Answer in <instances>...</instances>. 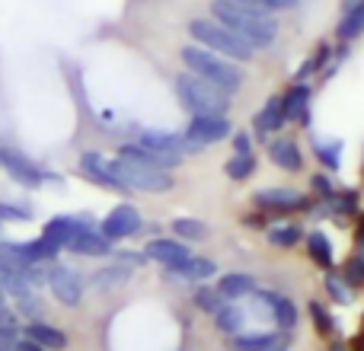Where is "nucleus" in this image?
<instances>
[{
    "instance_id": "nucleus-38",
    "label": "nucleus",
    "mask_w": 364,
    "mask_h": 351,
    "mask_svg": "<svg viewBox=\"0 0 364 351\" xmlns=\"http://www.w3.org/2000/svg\"><path fill=\"white\" fill-rule=\"evenodd\" d=\"M128 275H132V269H128V265H112V269L96 271L93 284H100V288H109V284H115V281H125Z\"/></svg>"
},
{
    "instance_id": "nucleus-15",
    "label": "nucleus",
    "mask_w": 364,
    "mask_h": 351,
    "mask_svg": "<svg viewBox=\"0 0 364 351\" xmlns=\"http://www.w3.org/2000/svg\"><path fill=\"white\" fill-rule=\"evenodd\" d=\"M256 303H259V307H269L272 320H275L278 329H284V333H291V329L297 326V307H294V301H291V297L278 294V291H259Z\"/></svg>"
},
{
    "instance_id": "nucleus-10",
    "label": "nucleus",
    "mask_w": 364,
    "mask_h": 351,
    "mask_svg": "<svg viewBox=\"0 0 364 351\" xmlns=\"http://www.w3.org/2000/svg\"><path fill=\"white\" fill-rule=\"evenodd\" d=\"M230 138V119L227 115H192L186 125V141L192 151H205L208 144Z\"/></svg>"
},
{
    "instance_id": "nucleus-12",
    "label": "nucleus",
    "mask_w": 364,
    "mask_h": 351,
    "mask_svg": "<svg viewBox=\"0 0 364 351\" xmlns=\"http://www.w3.org/2000/svg\"><path fill=\"white\" fill-rule=\"evenodd\" d=\"M80 173H83V179H90L93 185H100V188L128 192V188L122 185V179L115 176V170H112V160L102 157L100 151H87V153H83V157H80Z\"/></svg>"
},
{
    "instance_id": "nucleus-47",
    "label": "nucleus",
    "mask_w": 364,
    "mask_h": 351,
    "mask_svg": "<svg viewBox=\"0 0 364 351\" xmlns=\"http://www.w3.org/2000/svg\"><path fill=\"white\" fill-rule=\"evenodd\" d=\"M355 243H358V249H364V217H361L358 230H355Z\"/></svg>"
},
{
    "instance_id": "nucleus-43",
    "label": "nucleus",
    "mask_w": 364,
    "mask_h": 351,
    "mask_svg": "<svg viewBox=\"0 0 364 351\" xmlns=\"http://www.w3.org/2000/svg\"><path fill=\"white\" fill-rule=\"evenodd\" d=\"M246 224H250V227H259V230H265V227H269V214H265V211H256V214H246Z\"/></svg>"
},
{
    "instance_id": "nucleus-17",
    "label": "nucleus",
    "mask_w": 364,
    "mask_h": 351,
    "mask_svg": "<svg viewBox=\"0 0 364 351\" xmlns=\"http://www.w3.org/2000/svg\"><path fill=\"white\" fill-rule=\"evenodd\" d=\"M310 87L307 83H291L282 96V106H284V119L297 122V125H310Z\"/></svg>"
},
{
    "instance_id": "nucleus-33",
    "label": "nucleus",
    "mask_w": 364,
    "mask_h": 351,
    "mask_svg": "<svg viewBox=\"0 0 364 351\" xmlns=\"http://www.w3.org/2000/svg\"><path fill=\"white\" fill-rule=\"evenodd\" d=\"M16 313L23 316L26 323H32V320H45V301L38 297V291H32L29 297L16 301Z\"/></svg>"
},
{
    "instance_id": "nucleus-32",
    "label": "nucleus",
    "mask_w": 364,
    "mask_h": 351,
    "mask_svg": "<svg viewBox=\"0 0 364 351\" xmlns=\"http://www.w3.org/2000/svg\"><path fill=\"white\" fill-rule=\"evenodd\" d=\"M310 320H314V329L323 335V339H329V335H333L336 320H333V313H329V310H326V303H320V301H310Z\"/></svg>"
},
{
    "instance_id": "nucleus-50",
    "label": "nucleus",
    "mask_w": 364,
    "mask_h": 351,
    "mask_svg": "<svg viewBox=\"0 0 364 351\" xmlns=\"http://www.w3.org/2000/svg\"><path fill=\"white\" fill-rule=\"evenodd\" d=\"M272 351H288V348H282V345H278V348H272Z\"/></svg>"
},
{
    "instance_id": "nucleus-19",
    "label": "nucleus",
    "mask_w": 364,
    "mask_h": 351,
    "mask_svg": "<svg viewBox=\"0 0 364 351\" xmlns=\"http://www.w3.org/2000/svg\"><path fill=\"white\" fill-rule=\"evenodd\" d=\"M218 294L224 297L227 303H237L240 297H250L256 294V278L250 275V271H227V275L218 278Z\"/></svg>"
},
{
    "instance_id": "nucleus-31",
    "label": "nucleus",
    "mask_w": 364,
    "mask_h": 351,
    "mask_svg": "<svg viewBox=\"0 0 364 351\" xmlns=\"http://www.w3.org/2000/svg\"><path fill=\"white\" fill-rule=\"evenodd\" d=\"M192 303H195V307H198L201 310V313H208V316H214V313H218V310L220 307H224V297H220L218 294V288H211V284H201V288L198 291H195V297H192Z\"/></svg>"
},
{
    "instance_id": "nucleus-35",
    "label": "nucleus",
    "mask_w": 364,
    "mask_h": 351,
    "mask_svg": "<svg viewBox=\"0 0 364 351\" xmlns=\"http://www.w3.org/2000/svg\"><path fill=\"white\" fill-rule=\"evenodd\" d=\"M326 291H329V297H333L336 303H348V301H352V291H348L342 271H333V269L326 271Z\"/></svg>"
},
{
    "instance_id": "nucleus-4",
    "label": "nucleus",
    "mask_w": 364,
    "mask_h": 351,
    "mask_svg": "<svg viewBox=\"0 0 364 351\" xmlns=\"http://www.w3.org/2000/svg\"><path fill=\"white\" fill-rule=\"evenodd\" d=\"M173 87H176L179 102L192 115H227V109H230V93L218 90L214 83L201 80V77L188 74V70L176 77Z\"/></svg>"
},
{
    "instance_id": "nucleus-23",
    "label": "nucleus",
    "mask_w": 364,
    "mask_h": 351,
    "mask_svg": "<svg viewBox=\"0 0 364 351\" xmlns=\"http://www.w3.org/2000/svg\"><path fill=\"white\" fill-rule=\"evenodd\" d=\"M361 32H364V0L348 6V10H342V19H339V26H336V38H339V42H352Z\"/></svg>"
},
{
    "instance_id": "nucleus-27",
    "label": "nucleus",
    "mask_w": 364,
    "mask_h": 351,
    "mask_svg": "<svg viewBox=\"0 0 364 351\" xmlns=\"http://www.w3.org/2000/svg\"><path fill=\"white\" fill-rule=\"evenodd\" d=\"M208 224L198 217H176L173 220V237L182 239V243H201V239H208Z\"/></svg>"
},
{
    "instance_id": "nucleus-48",
    "label": "nucleus",
    "mask_w": 364,
    "mask_h": 351,
    "mask_svg": "<svg viewBox=\"0 0 364 351\" xmlns=\"http://www.w3.org/2000/svg\"><path fill=\"white\" fill-rule=\"evenodd\" d=\"M329 351H348V345H346V342H333V345H329Z\"/></svg>"
},
{
    "instance_id": "nucleus-3",
    "label": "nucleus",
    "mask_w": 364,
    "mask_h": 351,
    "mask_svg": "<svg viewBox=\"0 0 364 351\" xmlns=\"http://www.w3.org/2000/svg\"><path fill=\"white\" fill-rule=\"evenodd\" d=\"M179 58H182V64L188 68V74L214 83V87L224 90V93H233V90L243 87V70H240L233 61H227V58L201 48V45H186V48L179 51Z\"/></svg>"
},
{
    "instance_id": "nucleus-46",
    "label": "nucleus",
    "mask_w": 364,
    "mask_h": 351,
    "mask_svg": "<svg viewBox=\"0 0 364 351\" xmlns=\"http://www.w3.org/2000/svg\"><path fill=\"white\" fill-rule=\"evenodd\" d=\"M297 0H265V6L269 10H288V6H294Z\"/></svg>"
},
{
    "instance_id": "nucleus-41",
    "label": "nucleus",
    "mask_w": 364,
    "mask_h": 351,
    "mask_svg": "<svg viewBox=\"0 0 364 351\" xmlns=\"http://www.w3.org/2000/svg\"><path fill=\"white\" fill-rule=\"evenodd\" d=\"M310 185H314L316 198H323V201H329V198H333V195H336V192H333V185H329V179H326V176H323V173H316Z\"/></svg>"
},
{
    "instance_id": "nucleus-26",
    "label": "nucleus",
    "mask_w": 364,
    "mask_h": 351,
    "mask_svg": "<svg viewBox=\"0 0 364 351\" xmlns=\"http://www.w3.org/2000/svg\"><path fill=\"white\" fill-rule=\"evenodd\" d=\"M243 323H246V316H243V310H240V303H224V307L214 313V326H218L220 333H227L230 339L243 333Z\"/></svg>"
},
{
    "instance_id": "nucleus-2",
    "label": "nucleus",
    "mask_w": 364,
    "mask_h": 351,
    "mask_svg": "<svg viewBox=\"0 0 364 351\" xmlns=\"http://www.w3.org/2000/svg\"><path fill=\"white\" fill-rule=\"evenodd\" d=\"M188 36H192V45H201V48L214 51V55L227 58V61H233V64H246L256 58V48H252L250 42H243L237 32H230L227 26H220L218 19H211V16L192 19V23H188Z\"/></svg>"
},
{
    "instance_id": "nucleus-18",
    "label": "nucleus",
    "mask_w": 364,
    "mask_h": 351,
    "mask_svg": "<svg viewBox=\"0 0 364 351\" xmlns=\"http://www.w3.org/2000/svg\"><path fill=\"white\" fill-rule=\"evenodd\" d=\"M112 239H106L100 233V227L96 230H80L74 239H70L68 252H74V256H83V259H102V256H112Z\"/></svg>"
},
{
    "instance_id": "nucleus-24",
    "label": "nucleus",
    "mask_w": 364,
    "mask_h": 351,
    "mask_svg": "<svg viewBox=\"0 0 364 351\" xmlns=\"http://www.w3.org/2000/svg\"><path fill=\"white\" fill-rule=\"evenodd\" d=\"M170 271L176 278H186V281H208V278L218 271V265H214L211 259H205V256H192V259H186L179 269H170Z\"/></svg>"
},
{
    "instance_id": "nucleus-44",
    "label": "nucleus",
    "mask_w": 364,
    "mask_h": 351,
    "mask_svg": "<svg viewBox=\"0 0 364 351\" xmlns=\"http://www.w3.org/2000/svg\"><path fill=\"white\" fill-rule=\"evenodd\" d=\"M16 339L19 335L13 333H0V351H16Z\"/></svg>"
},
{
    "instance_id": "nucleus-42",
    "label": "nucleus",
    "mask_w": 364,
    "mask_h": 351,
    "mask_svg": "<svg viewBox=\"0 0 364 351\" xmlns=\"http://www.w3.org/2000/svg\"><path fill=\"white\" fill-rule=\"evenodd\" d=\"M233 153H252V141L246 131H237L233 134Z\"/></svg>"
},
{
    "instance_id": "nucleus-25",
    "label": "nucleus",
    "mask_w": 364,
    "mask_h": 351,
    "mask_svg": "<svg viewBox=\"0 0 364 351\" xmlns=\"http://www.w3.org/2000/svg\"><path fill=\"white\" fill-rule=\"evenodd\" d=\"M233 351H272L278 348V335L275 333H240L230 339Z\"/></svg>"
},
{
    "instance_id": "nucleus-11",
    "label": "nucleus",
    "mask_w": 364,
    "mask_h": 351,
    "mask_svg": "<svg viewBox=\"0 0 364 351\" xmlns=\"http://www.w3.org/2000/svg\"><path fill=\"white\" fill-rule=\"evenodd\" d=\"M252 205L256 211L265 214H291V211H307L310 201L304 192H294V188H259L252 195Z\"/></svg>"
},
{
    "instance_id": "nucleus-14",
    "label": "nucleus",
    "mask_w": 364,
    "mask_h": 351,
    "mask_svg": "<svg viewBox=\"0 0 364 351\" xmlns=\"http://www.w3.org/2000/svg\"><path fill=\"white\" fill-rule=\"evenodd\" d=\"M134 144L147 147V151H157V153H170V157H182V153L192 151V144L186 141V134L160 131V128H147V131H141Z\"/></svg>"
},
{
    "instance_id": "nucleus-7",
    "label": "nucleus",
    "mask_w": 364,
    "mask_h": 351,
    "mask_svg": "<svg viewBox=\"0 0 364 351\" xmlns=\"http://www.w3.org/2000/svg\"><path fill=\"white\" fill-rule=\"evenodd\" d=\"M48 291L61 307H80L83 303V291H87V281L83 275L74 269V265H61L55 262L48 269Z\"/></svg>"
},
{
    "instance_id": "nucleus-36",
    "label": "nucleus",
    "mask_w": 364,
    "mask_h": 351,
    "mask_svg": "<svg viewBox=\"0 0 364 351\" xmlns=\"http://www.w3.org/2000/svg\"><path fill=\"white\" fill-rule=\"evenodd\" d=\"M342 278H346L348 288H361L364 284V256H352L346 265H342Z\"/></svg>"
},
{
    "instance_id": "nucleus-1",
    "label": "nucleus",
    "mask_w": 364,
    "mask_h": 351,
    "mask_svg": "<svg viewBox=\"0 0 364 351\" xmlns=\"http://www.w3.org/2000/svg\"><path fill=\"white\" fill-rule=\"evenodd\" d=\"M211 19H218L220 26H227L230 32H237L243 42H250L252 48H272L278 38V19L265 10H250V6H237L227 0H211Z\"/></svg>"
},
{
    "instance_id": "nucleus-39",
    "label": "nucleus",
    "mask_w": 364,
    "mask_h": 351,
    "mask_svg": "<svg viewBox=\"0 0 364 351\" xmlns=\"http://www.w3.org/2000/svg\"><path fill=\"white\" fill-rule=\"evenodd\" d=\"M329 201H333V207L339 214H355V211H358V195H355V192H336Z\"/></svg>"
},
{
    "instance_id": "nucleus-13",
    "label": "nucleus",
    "mask_w": 364,
    "mask_h": 351,
    "mask_svg": "<svg viewBox=\"0 0 364 351\" xmlns=\"http://www.w3.org/2000/svg\"><path fill=\"white\" fill-rule=\"evenodd\" d=\"M144 259H154V262L166 265V269H179L186 259H192V249L176 237H157L144 246Z\"/></svg>"
},
{
    "instance_id": "nucleus-45",
    "label": "nucleus",
    "mask_w": 364,
    "mask_h": 351,
    "mask_svg": "<svg viewBox=\"0 0 364 351\" xmlns=\"http://www.w3.org/2000/svg\"><path fill=\"white\" fill-rule=\"evenodd\" d=\"M16 351H48V348H42V345H36V342H29V339H23V335H19V339H16Z\"/></svg>"
},
{
    "instance_id": "nucleus-29",
    "label": "nucleus",
    "mask_w": 364,
    "mask_h": 351,
    "mask_svg": "<svg viewBox=\"0 0 364 351\" xmlns=\"http://www.w3.org/2000/svg\"><path fill=\"white\" fill-rule=\"evenodd\" d=\"M304 239V230L297 224H282V227H269V243L275 246V249H294L297 243Z\"/></svg>"
},
{
    "instance_id": "nucleus-49",
    "label": "nucleus",
    "mask_w": 364,
    "mask_h": 351,
    "mask_svg": "<svg viewBox=\"0 0 364 351\" xmlns=\"http://www.w3.org/2000/svg\"><path fill=\"white\" fill-rule=\"evenodd\" d=\"M0 307H6V291H4V284H0Z\"/></svg>"
},
{
    "instance_id": "nucleus-6",
    "label": "nucleus",
    "mask_w": 364,
    "mask_h": 351,
    "mask_svg": "<svg viewBox=\"0 0 364 351\" xmlns=\"http://www.w3.org/2000/svg\"><path fill=\"white\" fill-rule=\"evenodd\" d=\"M96 227L100 224H96L93 214H55L51 220H45L42 239L61 252V249H68L70 239H74L80 230H96Z\"/></svg>"
},
{
    "instance_id": "nucleus-28",
    "label": "nucleus",
    "mask_w": 364,
    "mask_h": 351,
    "mask_svg": "<svg viewBox=\"0 0 364 351\" xmlns=\"http://www.w3.org/2000/svg\"><path fill=\"white\" fill-rule=\"evenodd\" d=\"M307 256L314 259L320 269H333V243H329V237L323 230H314L307 237Z\"/></svg>"
},
{
    "instance_id": "nucleus-20",
    "label": "nucleus",
    "mask_w": 364,
    "mask_h": 351,
    "mask_svg": "<svg viewBox=\"0 0 364 351\" xmlns=\"http://www.w3.org/2000/svg\"><path fill=\"white\" fill-rule=\"evenodd\" d=\"M119 157L122 160H134V163H144V166H154V170H176L182 163V157H170V153H157V151H147L141 144H122L119 147Z\"/></svg>"
},
{
    "instance_id": "nucleus-40",
    "label": "nucleus",
    "mask_w": 364,
    "mask_h": 351,
    "mask_svg": "<svg viewBox=\"0 0 364 351\" xmlns=\"http://www.w3.org/2000/svg\"><path fill=\"white\" fill-rule=\"evenodd\" d=\"M19 329H23V323H19V313L10 307H0V333H13L19 335Z\"/></svg>"
},
{
    "instance_id": "nucleus-37",
    "label": "nucleus",
    "mask_w": 364,
    "mask_h": 351,
    "mask_svg": "<svg viewBox=\"0 0 364 351\" xmlns=\"http://www.w3.org/2000/svg\"><path fill=\"white\" fill-rule=\"evenodd\" d=\"M32 211L23 205H10V201H0V224H29Z\"/></svg>"
},
{
    "instance_id": "nucleus-9",
    "label": "nucleus",
    "mask_w": 364,
    "mask_h": 351,
    "mask_svg": "<svg viewBox=\"0 0 364 351\" xmlns=\"http://www.w3.org/2000/svg\"><path fill=\"white\" fill-rule=\"evenodd\" d=\"M0 166L26 188H38L48 179H55L48 170H42L36 160H29L23 151H16V147H0Z\"/></svg>"
},
{
    "instance_id": "nucleus-21",
    "label": "nucleus",
    "mask_w": 364,
    "mask_h": 351,
    "mask_svg": "<svg viewBox=\"0 0 364 351\" xmlns=\"http://www.w3.org/2000/svg\"><path fill=\"white\" fill-rule=\"evenodd\" d=\"M256 138L265 144V138H269L272 131H282L284 125H288V119H284V106H282V96H272L269 102H265L262 109L256 112Z\"/></svg>"
},
{
    "instance_id": "nucleus-16",
    "label": "nucleus",
    "mask_w": 364,
    "mask_h": 351,
    "mask_svg": "<svg viewBox=\"0 0 364 351\" xmlns=\"http://www.w3.org/2000/svg\"><path fill=\"white\" fill-rule=\"evenodd\" d=\"M23 339L36 342V345H42L48 351H64V348H68V342H70L68 333H64V329H58L55 323H48V320L26 323V326H23Z\"/></svg>"
},
{
    "instance_id": "nucleus-5",
    "label": "nucleus",
    "mask_w": 364,
    "mask_h": 351,
    "mask_svg": "<svg viewBox=\"0 0 364 351\" xmlns=\"http://www.w3.org/2000/svg\"><path fill=\"white\" fill-rule=\"evenodd\" d=\"M112 170L115 176L122 179V185L128 188V192H151V195H160V192H170L173 185H176V179H173V173L166 170H154V166H144V163H134V160H122L115 157L112 160Z\"/></svg>"
},
{
    "instance_id": "nucleus-34",
    "label": "nucleus",
    "mask_w": 364,
    "mask_h": 351,
    "mask_svg": "<svg viewBox=\"0 0 364 351\" xmlns=\"http://www.w3.org/2000/svg\"><path fill=\"white\" fill-rule=\"evenodd\" d=\"M314 153L326 170H336L339 166V153H342V144L339 141H314Z\"/></svg>"
},
{
    "instance_id": "nucleus-22",
    "label": "nucleus",
    "mask_w": 364,
    "mask_h": 351,
    "mask_svg": "<svg viewBox=\"0 0 364 351\" xmlns=\"http://www.w3.org/2000/svg\"><path fill=\"white\" fill-rule=\"evenodd\" d=\"M269 160L275 166H282V170H288V173L304 170V153H301V147H297V141H291V138L269 141Z\"/></svg>"
},
{
    "instance_id": "nucleus-8",
    "label": "nucleus",
    "mask_w": 364,
    "mask_h": 351,
    "mask_svg": "<svg viewBox=\"0 0 364 351\" xmlns=\"http://www.w3.org/2000/svg\"><path fill=\"white\" fill-rule=\"evenodd\" d=\"M144 230V217L134 205H115L106 217L100 220V233L112 243H122V239H132Z\"/></svg>"
},
{
    "instance_id": "nucleus-30",
    "label": "nucleus",
    "mask_w": 364,
    "mask_h": 351,
    "mask_svg": "<svg viewBox=\"0 0 364 351\" xmlns=\"http://www.w3.org/2000/svg\"><path fill=\"white\" fill-rule=\"evenodd\" d=\"M224 173H227V179H233V182L250 179V176L256 173V157H252V153H233L224 163Z\"/></svg>"
}]
</instances>
